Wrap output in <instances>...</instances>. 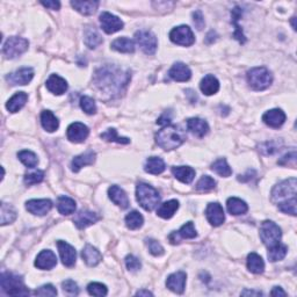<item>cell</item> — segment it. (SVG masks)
Listing matches in <instances>:
<instances>
[{
  "instance_id": "cell-48",
  "label": "cell",
  "mask_w": 297,
  "mask_h": 297,
  "mask_svg": "<svg viewBox=\"0 0 297 297\" xmlns=\"http://www.w3.org/2000/svg\"><path fill=\"white\" fill-rule=\"evenodd\" d=\"M296 197H291V199L282 201L277 204L278 209L284 214H289L291 216H296Z\"/></svg>"
},
{
  "instance_id": "cell-18",
  "label": "cell",
  "mask_w": 297,
  "mask_h": 297,
  "mask_svg": "<svg viewBox=\"0 0 297 297\" xmlns=\"http://www.w3.org/2000/svg\"><path fill=\"white\" fill-rule=\"evenodd\" d=\"M100 219L101 217L97 212L90 210H80L78 214L75 216L73 222H75V224L78 229H86L87 226L95 224V223L100 221Z\"/></svg>"
},
{
  "instance_id": "cell-3",
  "label": "cell",
  "mask_w": 297,
  "mask_h": 297,
  "mask_svg": "<svg viewBox=\"0 0 297 297\" xmlns=\"http://www.w3.org/2000/svg\"><path fill=\"white\" fill-rule=\"evenodd\" d=\"M136 197L138 203L146 211H152L160 202L158 190L148 183L139 182L136 187Z\"/></svg>"
},
{
  "instance_id": "cell-23",
  "label": "cell",
  "mask_w": 297,
  "mask_h": 297,
  "mask_svg": "<svg viewBox=\"0 0 297 297\" xmlns=\"http://www.w3.org/2000/svg\"><path fill=\"white\" fill-rule=\"evenodd\" d=\"M47 89L53 94L62 95L68 91V82L58 75H51L46 83Z\"/></svg>"
},
{
  "instance_id": "cell-16",
  "label": "cell",
  "mask_w": 297,
  "mask_h": 297,
  "mask_svg": "<svg viewBox=\"0 0 297 297\" xmlns=\"http://www.w3.org/2000/svg\"><path fill=\"white\" fill-rule=\"evenodd\" d=\"M57 247L63 265L67 267H72L75 265L77 260V252L75 250V247L71 246V245L68 244L67 241L64 240H58Z\"/></svg>"
},
{
  "instance_id": "cell-31",
  "label": "cell",
  "mask_w": 297,
  "mask_h": 297,
  "mask_svg": "<svg viewBox=\"0 0 297 297\" xmlns=\"http://www.w3.org/2000/svg\"><path fill=\"white\" fill-rule=\"evenodd\" d=\"M200 89L203 94L206 95H214L219 90V82L216 77L212 75H207L204 78L201 80Z\"/></svg>"
},
{
  "instance_id": "cell-51",
  "label": "cell",
  "mask_w": 297,
  "mask_h": 297,
  "mask_svg": "<svg viewBox=\"0 0 297 297\" xmlns=\"http://www.w3.org/2000/svg\"><path fill=\"white\" fill-rule=\"evenodd\" d=\"M43 179H45V172L38 170V171L32 172V173L26 174L24 181L26 185L31 186V185H35V183L42 182Z\"/></svg>"
},
{
  "instance_id": "cell-21",
  "label": "cell",
  "mask_w": 297,
  "mask_h": 297,
  "mask_svg": "<svg viewBox=\"0 0 297 297\" xmlns=\"http://www.w3.org/2000/svg\"><path fill=\"white\" fill-rule=\"evenodd\" d=\"M168 76L175 82H188L190 77H192V71L186 64L178 62V63H174L173 67L170 69Z\"/></svg>"
},
{
  "instance_id": "cell-49",
  "label": "cell",
  "mask_w": 297,
  "mask_h": 297,
  "mask_svg": "<svg viewBox=\"0 0 297 297\" xmlns=\"http://www.w3.org/2000/svg\"><path fill=\"white\" fill-rule=\"evenodd\" d=\"M87 291L92 296H106L108 294V289L105 284L99 283V282H92L87 285Z\"/></svg>"
},
{
  "instance_id": "cell-17",
  "label": "cell",
  "mask_w": 297,
  "mask_h": 297,
  "mask_svg": "<svg viewBox=\"0 0 297 297\" xmlns=\"http://www.w3.org/2000/svg\"><path fill=\"white\" fill-rule=\"evenodd\" d=\"M53 208V202L50 200H29L26 202V209L33 215L45 216Z\"/></svg>"
},
{
  "instance_id": "cell-26",
  "label": "cell",
  "mask_w": 297,
  "mask_h": 297,
  "mask_svg": "<svg viewBox=\"0 0 297 297\" xmlns=\"http://www.w3.org/2000/svg\"><path fill=\"white\" fill-rule=\"evenodd\" d=\"M95 157H97V155H95V152L92 151V150H89V151H86L85 153H82V155L75 157L71 163L72 172L77 173V172H79L84 166L92 165L95 161Z\"/></svg>"
},
{
  "instance_id": "cell-46",
  "label": "cell",
  "mask_w": 297,
  "mask_h": 297,
  "mask_svg": "<svg viewBox=\"0 0 297 297\" xmlns=\"http://www.w3.org/2000/svg\"><path fill=\"white\" fill-rule=\"evenodd\" d=\"M101 138L105 139L106 142H116L119 144H129L130 139L127 137H120L117 136V133L114 128L106 130L104 134H101Z\"/></svg>"
},
{
  "instance_id": "cell-52",
  "label": "cell",
  "mask_w": 297,
  "mask_h": 297,
  "mask_svg": "<svg viewBox=\"0 0 297 297\" xmlns=\"http://www.w3.org/2000/svg\"><path fill=\"white\" fill-rule=\"evenodd\" d=\"M146 243V246H148L150 253H151L152 255L155 256H160L164 254V247L161 246L160 243H158V241L152 239V238H149V239L145 240Z\"/></svg>"
},
{
  "instance_id": "cell-22",
  "label": "cell",
  "mask_w": 297,
  "mask_h": 297,
  "mask_svg": "<svg viewBox=\"0 0 297 297\" xmlns=\"http://www.w3.org/2000/svg\"><path fill=\"white\" fill-rule=\"evenodd\" d=\"M262 121L270 128H280L284 123L285 114L282 109H270L262 115Z\"/></svg>"
},
{
  "instance_id": "cell-12",
  "label": "cell",
  "mask_w": 297,
  "mask_h": 297,
  "mask_svg": "<svg viewBox=\"0 0 297 297\" xmlns=\"http://www.w3.org/2000/svg\"><path fill=\"white\" fill-rule=\"evenodd\" d=\"M100 25L107 34H114V33L123 29V21L114 14L104 12L100 16Z\"/></svg>"
},
{
  "instance_id": "cell-1",
  "label": "cell",
  "mask_w": 297,
  "mask_h": 297,
  "mask_svg": "<svg viewBox=\"0 0 297 297\" xmlns=\"http://www.w3.org/2000/svg\"><path fill=\"white\" fill-rule=\"evenodd\" d=\"M129 80V72H123L114 65H106L104 68H100L97 70L94 76L95 85L109 97H117L122 93Z\"/></svg>"
},
{
  "instance_id": "cell-57",
  "label": "cell",
  "mask_w": 297,
  "mask_h": 297,
  "mask_svg": "<svg viewBox=\"0 0 297 297\" xmlns=\"http://www.w3.org/2000/svg\"><path fill=\"white\" fill-rule=\"evenodd\" d=\"M193 23L195 25V27L197 28V31H202L204 28V18H203V14L201 11H195V12H193Z\"/></svg>"
},
{
  "instance_id": "cell-19",
  "label": "cell",
  "mask_w": 297,
  "mask_h": 297,
  "mask_svg": "<svg viewBox=\"0 0 297 297\" xmlns=\"http://www.w3.org/2000/svg\"><path fill=\"white\" fill-rule=\"evenodd\" d=\"M57 265V258L56 254L50 250H45L39 253V255L36 256L35 266L39 269L42 270H49L54 268Z\"/></svg>"
},
{
  "instance_id": "cell-54",
  "label": "cell",
  "mask_w": 297,
  "mask_h": 297,
  "mask_svg": "<svg viewBox=\"0 0 297 297\" xmlns=\"http://www.w3.org/2000/svg\"><path fill=\"white\" fill-rule=\"evenodd\" d=\"M126 266L127 268L130 270V272H137L138 269H141L142 263L139 261V259H137L135 255H127L126 258Z\"/></svg>"
},
{
  "instance_id": "cell-14",
  "label": "cell",
  "mask_w": 297,
  "mask_h": 297,
  "mask_svg": "<svg viewBox=\"0 0 297 297\" xmlns=\"http://www.w3.org/2000/svg\"><path fill=\"white\" fill-rule=\"evenodd\" d=\"M195 237H197V232L193 222H187L186 224H183L181 226L180 230L173 231V232L168 236V239H170L171 244L177 245L180 243V239H193V238Z\"/></svg>"
},
{
  "instance_id": "cell-34",
  "label": "cell",
  "mask_w": 297,
  "mask_h": 297,
  "mask_svg": "<svg viewBox=\"0 0 297 297\" xmlns=\"http://www.w3.org/2000/svg\"><path fill=\"white\" fill-rule=\"evenodd\" d=\"M71 6L76 11H78L79 13L84 14V16H92L98 10L99 2H95V0H91V2H78V0H75V2H71Z\"/></svg>"
},
{
  "instance_id": "cell-58",
  "label": "cell",
  "mask_w": 297,
  "mask_h": 297,
  "mask_svg": "<svg viewBox=\"0 0 297 297\" xmlns=\"http://www.w3.org/2000/svg\"><path fill=\"white\" fill-rule=\"evenodd\" d=\"M172 121V115H171V111L165 112L163 115H161L158 120H157V124L159 126H167Z\"/></svg>"
},
{
  "instance_id": "cell-27",
  "label": "cell",
  "mask_w": 297,
  "mask_h": 297,
  "mask_svg": "<svg viewBox=\"0 0 297 297\" xmlns=\"http://www.w3.org/2000/svg\"><path fill=\"white\" fill-rule=\"evenodd\" d=\"M82 258L86 262L87 266L94 267L98 263H100L102 260V254L99 252L97 248L92 246V245H86L82 251Z\"/></svg>"
},
{
  "instance_id": "cell-36",
  "label": "cell",
  "mask_w": 297,
  "mask_h": 297,
  "mask_svg": "<svg viewBox=\"0 0 297 297\" xmlns=\"http://www.w3.org/2000/svg\"><path fill=\"white\" fill-rule=\"evenodd\" d=\"M165 168H166V166H165L163 159L159 158V157H150L145 163L144 171L148 172L150 174L158 175L163 173Z\"/></svg>"
},
{
  "instance_id": "cell-9",
  "label": "cell",
  "mask_w": 297,
  "mask_h": 297,
  "mask_svg": "<svg viewBox=\"0 0 297 297\" xmlns=\"http://www.w3.org/2000/svg\"><path fill=\"white\" fill-rule=\"evenodd\" d=\"M170 39L175 45L183 47H189L195 42V38H194L192 29L186 25L179 26V27L172 29L170 33Z\"/></svg>"
},
{
  "instance_id": "cell-42",
  "label": "cell",
  "mask_w": 297,
  "mask_h": 297,
  "mask_svg": "<svg viewBox=\"0 0 297 297\" xmlns=\"http://www.w3.org/2000/svg\"><path fill=\"white\" fill-rule=\"evenodd\" d=\"M211 170L214 171L215 173H217L218 175H221V177H224V178H228L232 174V170H231L228 161H226V159L224 158L216 160L215 163L211 165Z\"/></svg>"
},
{
  "instance_id": "cell-45",
  "label": "cell",
  "mask_w": 297,
  "mask_h": 297,
  "mask_svg": "<svg viewBox=\"0 0 297 297\" xmlns=\"http://www.w3.org/2000/svg\"><path fill=\"white\" fill-rule=\"evenodd\" d=\"M282 146V142L280 141H270V142H265L262 144L259 145V151L265 156L274 155L275 152H277L280 148Z\"/></svg>"
},
{
  "instance_id": "cell-60",
  "label": "cell",
  "mask_w": 297,
  "mask_h": 297,
  "mask_svg": "<svg viewBox=\"0 0 297 297\" xmlns=\"http://www.w3.org/2000/svg\"><path fill=\"white\" fill-rule=\"evenodd\" d=\"M270 295L273 297H285L287 296V292H285L281 287H274L270 291Z\"/></svg>"
},
{
  "instance_id": "cell-33",
  "label": "cell",
  "mask_w": 297,
  "mask_h": 297,
  "mask_svg": "<svg viewBox=\"0 0 297 297\" xmlns=\"http://www.w3.org/2000/svg\"><path fill=\"white\" fill-rule=\"evenodd\" d=\"M41 124L43 129L47 130L48 133H54L60 127V121L54 115L53 112L43 111L41 114Z\"/></svg>"
},
{
  "instance_id": "cell-28",
  "label": "cell",
  "mask_w": 297,
  "mask_h": 297,
  "mask_svg": "<svg viewBox=\"0 0 297 297\" xmlns=\"http://www.w3.org/2000/svg\"><path fill=\"white\" fill-rule=\"evenodd\" d=\"M84 42H85L86 47H89L90 49H95L102 43V38L99 34L97 28L92 27V26H87L84 31Z\"/></svg>"
},
{
  "instance_id": "cell-41",
  "label": "cell",
  "mask_w": 297,
  "mask_h": 297,
  "mask_svg": "<svg viewBox=\"0 0 297 297\" xmlns=\"http://www.w3.org/2000/svg\"><path fill=\"white\" fill-rule=\"evenodd\" d=\"M288 248L285 245L278 243L274 246L268 248V259L269 261L275 262V261H280V260L284 259V256L287 255Z\"/></svg>"
},
{
  "instance_id": "cell-61",
  "label": "cell",
  "mask_w": 297,
  "mask_h": 297,
  "mask_svg": "<svg viewBox=\"0 0 297 297\" xmlns=\"http://www.w3.org/2000/svg\"><path fill=\"white\" fill-rule=\"evenodd\" d=\"M241 295L246 296V295H253V296H261L262 292L261 291H253V290H244L241 292Z\"/></svg>"
},
{
  "instance_id": "cell-44",
  "label": "cell",
  "mask_w": 297,
  "mask_h": 297,
  "mask_svg": "<svg viewBox=\"0 0 297 297\" xmlns=\"http://www.w3.org/2000/svg\"><path fill=\"white\" fill-rule=\"evenodd\" d=\"M18 158L23 163L25 166H27L29 168H34L36 165L39 164V159L38 156L35 155L34 152L29 151V150H23L18 153Z\"/></svg>"
},
{
  "instance_id": "cell-53",
  "label": "cell",
  "mask_w": 297,
  "mask_h": 297,
  "mask_svg": "<svg viewBox=\"0 0 297 297\" xmlns=\"http://www.w3.org/2000/svg\"><path fill=\"white\" fill-rule=\"evenodd\" d=\"M34 294L38 296H56L57 289L55 288L53 284H45L42 285V287L36 289Z\"/></svg>"
},
{
  "instance_id": "cell-32",
  "label": "cell",
  "mask_w": 297,
  "mask_h": 297,
  "mask_svg": "<svg viewBox=\"0 0 297 297\" xmlns=\"http://www.w3.org/2000/svg\"><path fill=\"white\" fill-rule=\"evenodd\" d=\"M226 208H228V211L230 214L234 216L244 215L248 210V206L246 202L238 199V197H230V199H228V201H226Z\"/></svg>"
},
{
  "instance_id": "cell-25",
  "label": "cell",
  "mask_w": 297,
  "mask_h": 297,
  "mask_svg": "<svg viewBox=\"0 0 297 297\" xmlns=\"http://www.w3.org/2000/svg\"><path fill=\"white\" fill-rule=\"evenodd\" d=\"M108 195L109 199H111L116 206H119L122 209H127L129 207V199H128L126 192H124L122 188H120L119 186L113 185L109 187Z\"/></svg>"
},
{
  "instance_id": "cell-47",
  "label": "cell",
  "mask_w": 297,
  "mask_h": 297,
  "mask_svg": "<svg viewBox=\"0 0 297 297\" xmlns=\"http://www.w3.org/2000/svg\"><path fill=\"white\" fill-rule=\"evenodd\" d=\"M216 187V181L209 175H203L196 183V190L199 192H209Z\"/></svg>"
},
{
  "instance_id": "cell-5",
  "label": "cell",
  "mask_w": 297,
  "mask_h": 297,
  "mask_svg": "<svg viewBox=\"0 0 297 297\" xmlns=\"http://www.w3.org/2000/svg\"><path fill=\"white\" fill-rule=\"evenodd\" d=\"M0 282H2L3 291L7 295L28 296L31 294L28 288L25 285L23 278L18 276V275H14L12 273H3Z\"/></svg>"
},
{
  "instance_id": "cell-40",
  "label": "cell",
  "mask_w": 297,
  "mask_h": 297,
  "mask_svg": "<svg viewBox=\"0 0 297 297\" xmlns=\"http://www.w3.org/2000/svg\"><path fill=\"white\" fill-rule=\"evenodd\" d=\"M17 219V211L11 204L3 202L2 203V219H0V224L6 225L11 224Z\"/></svg>"
},
{
  "instance_id": "cell-35",
  "label": "cell",
  "mask_w": 297,
  "mask_h": 297,
  "mask_svg": "<svg viewBox=\"0 0 297 297\" xmlns=\"http://www.w3.org/2000/svg\"><path fill=\"white\" fill-rule=\"evenodd\" d=\"M247 268L253 274H262L265 270V262L261 256L252 252L247 255Z\"/></svg>"
},
{
  "instance_id": "cell-62",
  "label": "cell",
  "mask_w": 297,
  "mask_h": 297,
  "mask_svg": "<svg viewBox=\"0 0 297 297\" xmlns=\"http://www.w3.org/2000/svg\"><path fill=\"white\" fill-rule=\"evenodd\" d=\"M136 295H137V296H153V294H152L151 291L144 290V289H143V290L137 291V292H136Z\"/></svg>"
},
{
  "instance_id": "cell-8",
  "label": "cell",
  "mask_w": 297,
  "mask_h": 297,
  "mask_svg": "<svg viewBox=\"0 0 297 297\" xmlns=\"http://www.w3.org/2000/svg\"><path fill=\"white\" fill-rule=\"evenodd\" d=\"M29 42L28 40L18 38V36H12L5 42V45L3 47V53L5 55L6 58L13 60L23 55L24 53L28 50Z\"/></svg>"
},
{
  "instance_id": "cell-30",
  "label": "cell",
  "mask_w": 297,
  "mask_h": 297,
  "mask_svg": "<svg viewBox=\"0 0 297 297\" xmlns=\"http://www.w3.org/2000/svg\"><path fill=\"white\" fill-rule=\"evenodd\" d=\"M28 100V95L25 92H18L13 95L12 98L7 101L6 108L10 113H17L19 112L21 108L26 105V102Z\"/></svg>"
},
{
  "instance_id": "cell-15",
  "label": "cell",
  "mask_w": 297,
  "mask_h": 297,
  "mask_svg": "<svg viewBox=\"0 0 297 297\" xmlns=\"http://www.w3.org/2000/svg\"><path fill=\"white\" fill-rule=\"evenodd\" d=\"M206 216L209 223L212 226H219L222 225L225 221V215L223 207L218 202L209 203L206 209Z\"/></svg>"
},
{
  "instance_id": "cell-11",
  "label": "cell",
  "mask_w": 297,
  "mask_h": 297,
  "mask_svg": "<svg viewBox=\"0 0 297 297\" xmlns=\"http://www.w3.org/2000/svg\"><path fill=\"white\" fill-rule=\"evenodd\" d=\"M33 77H34V70L32 68H23L12 73H9L6 76V82L12 86H24L32 82Z\"/></svg>"
},
{
  "instance_id": "cell-59",
  "label": "cell",
  "mask_w": 297,
  "mask_h": 297,
  "mask_svg": "<svg viewBox=\"0 0 297 297\" xmlns=\"http://www.w3.org/2000/svg\"><path fill=\"white\" fill-rule=\"evenodd\" d=\"M41 4L45 7H47V9L53 10V11H58L61 7V3L56 2V0H54V2H41Z\"/></svg>"
},
{
  "instance_id": "cell-24",
  "label": "cell",
  "mask_w": 297,
  "mask_h": 297,
  "mask_svg": "<svg viewBox=\"0 0 297 297\" xmlns=\"http://www.w3.org/2000/svg\"><path fill=\"white\" fill-rule=\"evenodd\" d=\"M187 129L197 137H204L209 133V126L200 117H192L187 121Z\"/></svg>"
},
{
  "instance_id": "cell-2",
  "label": "cell",
  "mask_w": 297,
  "mask_h": 297,
  "mask_svg": "<svg viewBox=\"0 0 297 297\" xmlns=\"http://www.w3.org/2000/svg\"><path fill=\"white\" fill-rule=\"evenodd\" d=\"M185 139V133L177 126H165L156 134V143L166 151L179 148Z\"/></svg>"
},
{
  "instance_id": "cell-20",
  "label": "cell",
  "mask_w": 297,
  "mask_h": 297,
  "mask_svg": "<svg viewBox=\"0 0 297 297\" xmlns=\"http://www.w3.org/2000/svg\"><path fill=\"white\" fill-rule=\"evenodd\" d=\"M187 275L185 272H177L171 274L166 280V287L177 294H182L185 291Z\"/></svg>"
},
{
  "instance_id": "cell-56",
  "label": "cell",
  "mask_w": 297,
  "mask_h": 297,
  "mask_svg": "<svg viewBox=\"0 0 297 297\" xmlns=\"http://www.w3.org/2000/svg\"><path fill=\"white\" fill-rule=\"evenodd\" d=\"M278 165H283V166H289V165H291L292 167L296 165V152L292 151L290 153H287V155L282 157V158L277 161Z\"/></svg>"
},
{
  "instance_id": "cell-37",
  "label": "cell",
  "mask_w": 297,
  "mask_h": 297,
  "mask_svg": "<svg viewBox=\"0 0 297 297\" xmlns=\"http://www.w3.org/2000/svg\"><path fill=\"white\" fill-rule=\"evenodd\" d=\"M179 209V201L177 200H170L167 202L161 204L157 210V215L164 219H168L173 217L175 212Z\"/></svg>"
},
{
  "instance_id": "cell-10",
  "label": "cell",
  "mask_w": 297,
  "mask_h": 297,
  "mask_svg": "<svg viewBox=\"0 0 297 297\" xmlns=\"http://www.w3.org/2000/svg\"><path fill=\"white\" fill-rule=\"evenodd\" d=\"M135 40L141 47V49L146 55H153L156 53L158 41H157L156 35L150 31H138L135 34Z\"/></svg>"
},
{
  "instance_id": "cell-7",
  "label": "cell",
  "mask_w": 297,
  "mask_h": 297,
  "mask_svg": "<svg viewBox=\"0 0 297 297\" xmlns=\"http://www.w3.org/2000/svg\"><path fill=\"white\" fill-rule=\"evenodd\" d=\"M281 237V229L278 228L276 223L272 221H265L261 223V226H260V238H261L262 243L267 247L269 248L280 243Z\"/></svg>"
},
{
  "instance_id": "cell-39",
  "label": "cell",
  "mask_w": 297,
  "mask_h": 297,
  "mask_svg": "<svg viewBox=\"0 0 297 297\" xmlns=\"http://www.w3.org/2000/svg\"><path fill=\"white\" fill-rule=\"evenodd\" d=\"M112 49H114L119 53L131 54L135 51V43L133 40L128 38H119L112 43Z\"/></svg>"
},
{
  "instance_id": "cell-63",
  "label": "cell",
  "mask_w": 297,
  "mask_h": 297,
  "mask_svg": "<svg viewBox=\"0 0 297 297\" xmlns=\"http://www.w3.org/2000/svg\"><path fill=\"white\" fill-rule=\"evenodd\" d=\"M295 19L296 18H292V27H294V29L296 31V26H295Z\"/></svg>"
},
{
  "instance_id": "cell-43",
  "label": "cell",
  "mask_w": 297,
  "mask_h": 297,
  "mask_svg": "<svg viewBox=\"0 0 297 297\" xmlns=\"http://www.w3.org/2000/svg\"><path fill=\"white\" fill-rule=\"evenodd\" d=\"M143 223H144V218H143V216L136 210L130 211L129 214L126 216V225L130 230L139 229L143 225Z\"/></svg>"
},
{
  "instance_id": "cell-29",
  "label": "cell",
  "mask_w": 297,
  "mask_h": 297,
  "mask_svg": "<svg viewBox=\"0 0 297 297\" xmlns=\"http://www.w3.org/2000/svg\"><path fill=\"white\" fill-rule=\"evenodd\" d=\"M172 173L182 183H190L195 178V170L190 166H174L172 167Z\"/></svg>"
},
{
  "instance_id": "cell-13",
  "label": "cell",
  "mask_w": 297,
  "mask_h": 297,
  "mask_svg": "<svg viewBox=\"0 0 297 297\" xmlns=\"http://www.w3.org/2000/svg\"><path fill=\"white\" fill-rule=\"evenodd\" d=\"M89 127L80 122H75L70 124L67 130L68 139L72 143H83L87 137H89Z\"/></svg>"
},
{
  "instance_id": "cell-6",
  "label": "cell",
  "mask_w": 297,
  "mask_h": 297,
  "mask_svg": "<svg viewBox=\"0 0 297 297\" xmlns=\"http://www.w3.org/2000/svg\"><path fill=\"white\" fill-rule=\"evenodd\" d=\"M296 178H290L288 180L277 183L276 186H274L272 190V201L273 202L280 203L282 201L289 200L291 197H296Z\"/></svg>"
},
{
  "instance_id": "cell-4",
  "label": "cell",
  "mask_w": 297,
  "mask_h": 297,
  "mask_svg": "<svg viewBox=\"0 0 297 297\" xmlns=\"http://www.w3.org/2000/svg\"><path fill=\"white\" fill-rule=\"evenodd\" d=\"M247 83L251 86V89L254 91H265L272 85L273 83V76L263 67L253 68L246 75Z\"/></svg>"
},
{
  "instance_id": "cell-38",
  "label": "cell",
  "mask_w": 297,
  "mask_h": 297,
  "mask_svg": "<svg viewBox=\"0 0 297 297\" xmlns=\"http://www.w3.org/2000/svg\"><path fill=\"white\" fill-rule=\"evenodd\" d=\"M76 201L69 196H60L57 201V209L62 215H71L76 211Z\"/></svg>"
},
{
  "instance_id": "cell-55",
  "label": "cell",
  "mask_w": 297,
  "mask_h": 297,
  "mask_svg": "<svg viewBox=\"0 0 297 297\" xmlns=\"http://www.w3.org/2000/svg\"><path fill=\"white\" fill-rule=\"evenodd\" d=\"M64 292H67L69 295H78L79 294V287L75 281L67 280L62 283Z\"/></svg>"
},
{
  "instance_id": "cell-50",
  "label": "cell",
  "mask_w": 297,
  "mask_h": 297,
  "mask_svg": "<svg viewBox=\"0 0 297 297\" xmlns=\"http://www.w3.org/2000/svg\"><path fill=\"white\" fill-rule=\"evenodd\" d=\"M80 107L86 114L93 115L97 113V105H95V101L90 97H82L80 99Z\"/></svg>"
}]
</instances>
